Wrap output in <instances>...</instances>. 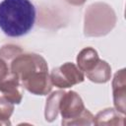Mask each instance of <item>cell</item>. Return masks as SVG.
<instances>
[{"label": "cell", "instance_id": "obj_1", "mask_svg": "<svg viewBox=\"0 0 126 126\" xmlns=\"http://www.w3.org/2000/svg\"><path fill=\"white\" fill-rule=\"evenodd\" d=\"M35 8L30 0H3L0 3V29L10 37L27 34L35 22Z\"/></svg>", "mask_w": 126, "mask_h": 126}, {"label": "cell", "instance_id": "obj_2", "mask_svg": "<svg viewBox=\"0 0 126 126\" xmlns=\"http://www.w3.org/2000/svg\"><path fill=\"white\" fill-rule=\"evenodd\" d=\"M114 10L106 3L91 4L85 13L84 34L88 37H98L109 33L116 24Z\"/></svg>", "mask_w": 126, "mask_h": 126}, {"label": "cell", "instance_id": "obj_3", "mask_svg": "<svg viewBox=\"0 0 126 126\" xmlns=\"http://www.w3.org/2000/svg\"><path fill=\"white\" fill-rule=\"evenodd\" d=\"M9 66L11 73L20 80L21 84L37 71H48L45 59L35 53L22 52L10 62Z\"/></svg>", "mask_w": 126, "mask_h": 126}, {"label": "cell", "instance_id": "obj_4", "mask_svg": "<svg viewBox=\"0 0 126 126\" xmlns=\"http://www.w3.org/2000/svg\"><path fill=\"white\" fill-rule=\"evenodd\" d=\"M50 79L53 86L64 90L82 83L85 80V76L74 63L66 62L63 65L52 69Z\"/></svg>", "mask_w": 126, "mask_h": 126}, {"label": "cell", "instance_id": "obj_5", "mask_svg": "<svg viewBox=\"0 0 126 126\" xmlns=\"http://www.w3.org/2000/svg\"><path fill=\"white\" fill-rule=\"evenodd\" d=\"M85 110L82 97L74 91L65 92L60 98L59 112L62 116V125L69 126L73 120L79 117Z\"/></svg>", "mask_w": 126, "mask_h": 126}, {"label": "cell", "instance_id": "obj_6", "mask_svg": "<svg viewBox=\"0 0 126 126\" xmlns=\"http://www.w3.org/2000/svg\"><path fill=\"white\" fill-rule=\"evenodd\" d=\"M21 85L28 92L35 95L48 94L53 86L48 71H37L31 75Z\"/></svg>", "mask_w": 126, "mask_h": 126}, {"label": "cell", "instance_id": "obj_7", "mask_svg": "<svg viewBox=\"0 0 126 126\" xmlns=\"http://www.w3.org/2000/svg\"><path fill=\"white\" fill-rule=\"evenodd\" d=\"M113 103L115 109L125 114L126 112V75L125 69L118 70L112 79Z\"/></svg>", "mask_w": 126, "mask_h": 126}, {"label": "cell", "instance_id": "obj_8", "mask_svg": "<svg viewBox=\"0 0 126 126\" xmlns=\"http://www.w3.org/2000/svg\"><path fill=\"white\" fill-rule=\"evenodd\" d=\"M20 87V80L13 73H10L7 78L0 82V92L9 101L14 104H19L22 101L23 94Z\"/></svg>", "mask_w": 126, "mask_h": 126}, {"label": "cell", "instance_id": "obj_9", "mask_svg": "<svg viewBox=\"0 0 126 126\" xmlns=\"http://www.w3.org/2000/svg\"><path fill=\"white\" fill-rule=\"evenodd\" d=\"M94 125H120L125 124V114L119 112L115 108H105L100 110L94 117Z\"/></svg>", "mask_w": 126, "mask_h": 126}, {"label": "cell", "instance_id": "obj_10", "mask_svg": "<svg viewBox=\"0 0 126 126\" xmlns=\"http://www.w3.org/2000/svg\"><path fill=\"white\" fill-rule=\"evenodd\" d=\"M87 78L96 84H104L110 80L111 77V67L104 61L99 59L98 62L90 71L86 72Z\"/></svg>", "mask_w": 126, "mask_h": 126}, {"label": "cell", "instance_id": "obj_11", "mask_svg": "<svg viewBox=\"0 0 126 126\" xmlns=\"http://www.w3.org/2000/svg\"><path fill=\"white\" fill-rule=\"evenodd\" d=\"M98 60L99 57L97 51L93 47H86L77 55V66L83 73H86L94 68Z\"/></svg>", "mask_w": 126, "mask_h": 126}, {"label": "cell", "instance_id": "obj_12", "mask_svg": "<svg viewBox=\"0 0 126 126\" xmlns=\"http://www.w3.org/2000/svg\"><path fill=\"white\" fill-rule=\"evenodd\" d=\"M64 93V91H55L47 97L44 108V117L47 122H52L57 118L59 113L60 98Z\"/></svg>", "mask_w": 126, "mask_h": 126}, {"label": "cell", "instance_id": "obj_13", "mask_svg": "<svg viewBox=\"0 0 126 126\" xmlns=\"http://www.w3.org/2000/svg\"><path fill=\"white\" fill-rule=\"evenodd\" d=\"M14 111V103L4 95L0 96V125H11L10 117Z\"/></svg>", "mask_w": 126, "mask_h": 126}, {"label": "cell", "instance_id": "obj_14", "mask_svg": "<svg viewBox=\"0 0 126 126\" xmlns=\"http://www.w3.org/2000/svg\"><path fill=\"white\" fill-rule=\"evenodd\" d=\"M22 52L23 50L21 47L14 44H6L0 48V58H2L8 64H10V62Z\"/></svg>", "mask_w": 126, "mask_h": 126}, {"label": "cell", "instance_id": "obj_15", "mask_svg": "<svg viewBox=\"0 0 126 126\" xmlns=\"http://www.w3.org/2000/svg\"><path fill=\"white\" fill-rule=\"evenodd\" d=\"M10 73L11 71H10L9 64L5 60L0 58V82H2L5 78H7Z\"/></svg>", "mask_w": 126, "mask_h": 126}, {"label": "cell", "instance_id": "obj_16", "mask_svg": "<svg viewBox=\"0 0 126 126\" xmlns=\"http://www.w3.org/2000/svg\"><path fill=\"white\" fill-rule=\"evenodd\" d=\"M69 4L71 5H74V6H81L83 5L87 0H66Z\"/></svg>", "mask_w": 126, "mask_h": 126}]
</instances>
